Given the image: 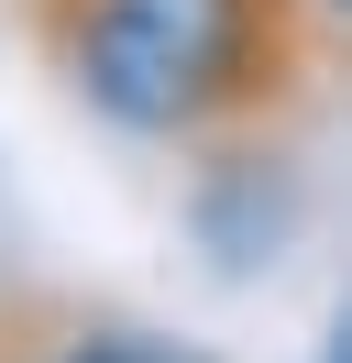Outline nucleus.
Masks as SVG:
<instances>
[{
    "label": "nucleus",
    "mask_w": 352,
    "mask_h": 363,
    "mask_svg": "<svg viewBox=\"0 0 352 363\" xmlns=\"http://www.w3.org/2000/svg\"><path fill=\"white\" fill-rule=\"evenodd\" d=\"M77 89L132 143H231L308 89L319 11L308 0H22Z\"/></svg>",
    "instance_id": "nucleus-1"
},
{
    "label": "nucleus",
    "mask_w": 352,
    "mask_h": 363,
    "mask_svg": "<svg viewBox=\"0 0 352 363\" xmlns=\"http://www.w3.org/2000/svg\"><path fill=\"white\" fill-rule=\"evenodd\" d=\"M44 363H154V352H143V341H121V330H110V341H66V352H44Z\"/></svg>",
    "instance_id": "nucleus-2"
},
{
    "label": "nucleus",
    "mask_w": 352,
    "mask_h": 363,
    "mask_svg": "<svg viewBox=\"0 0 352 363\" xmlns=\"http://www.w3.org/2000/svg\"><path fill=\"white\" fill-rule=\"evenodd\" d=\"M319 363H352V297H341V319H330V352Z\"/></svg>",
    "instance_id": "nucleus-3"
},
{
    "label": "nucleus",
    "mask_w": 352,
    "mask_h": 363,
    "mask_svg": "<svg viewBox=\"0 0 352 363\" xmlns=\"http://www.w3.org/2000/svg\"><path fill=\"white\" fill-rule=\"evenodd\" d=\"M308 11H319V23H330V33H352V0H308Z\"/></svg>",
    "instance_id": "nucleus-4"
}]
</instances>
